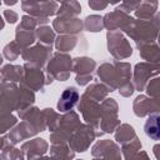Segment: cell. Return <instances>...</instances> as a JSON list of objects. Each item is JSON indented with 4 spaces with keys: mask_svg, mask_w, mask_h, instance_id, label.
Returning a JSON list of instances; mask_svg holds the SVG:
<instances>
[{
    "mask_svg": "<svg viewBox=\"0 0 160 160\" xmlns=\"http://www.w3.org/2000/svg\"><path fill=\"white\" fill-rule=\"evenodd\" d=\"M78 99H79L78 91L74 88H69V89L62 91V94H61V96H60V99L58 101V109L60 111L65 112V111H68V110L74 108V105L76 104Z\"/></svg>",
    "mask_w": 160,
    "mask_h": 160,
    "instance_id": "1",
    "label": "cell"
}]
</instances>
